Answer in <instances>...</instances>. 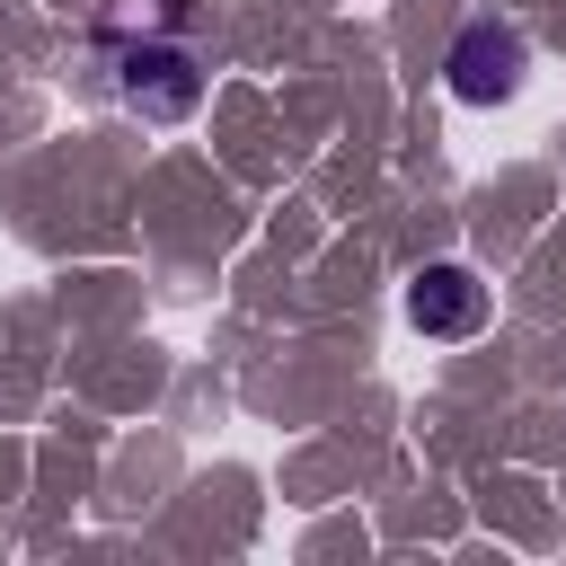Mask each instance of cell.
I'll return each mask as SVG.
<instances>
[{"mask_svg":"<svg viewBox=\"0 0 566 566\" xmlns=\"http://www.w3.org/2000/svg\"><path fill=\"white\" fill-rule=\"evenodd\" d=\"M407 318H416L424 336H478V327H486V283H478L469 265H424V274L407 283Z\"/></svg>","mask_w":566,"mask_h":566,"instance_id":"1","label":"cell"},{"mask_svg":"<svg viewBox=\"0 0 566 566\" xmlns=\"http://www.w3.org/2000/svg\"><path fill=\"white\" fill-rule=\"evenodd\" d=\"M513 80H522V44H513L504 27H469V35L451 44V88H460L469 106L513 97Z\"/></svg>","mask_w":566,"mask_h":566,"instance_id":"2","label":"cell"}]
</instances>
